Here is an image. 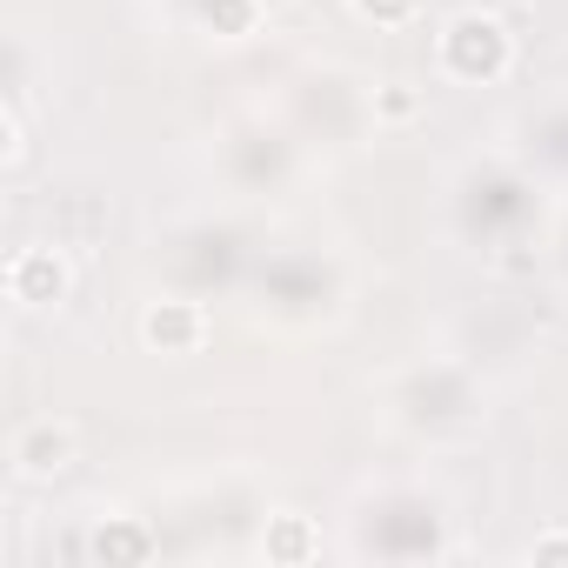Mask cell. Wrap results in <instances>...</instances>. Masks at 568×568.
<instances>
[{
	"label": "cell",
	"instance_id": "cell-1",
	"mask_svg": "<svg viewBox=\"0 0 568 568\" xmlns=\"http://www.w3.org/2000/svg\"><path fill=\"white\" fill-rule=\"evenodd\" d=\"M435 61H442L448 81L481 88V81H501V74H508V61H515V34H508L495 14H481V8H462V14L442 28Z\"/></svg>",
	"mask_w": 568,
	"mask_h": 568
},
{
	"label": "cell",
	"instance_id": "cell-2",
	"mask_svg": "<svg viewBox=\"0 0 568 568\" xmlns=\"http://www.w3.org/2000/svg\"><path fill=\"white\" fill-rule=\"evenodd\" d=\"M68 288H74V267L61 247H21L8 261V295L21 308H54V302H68Z\"/></svg>",
	"mask_w": 568,
	"mask_h": 568
},
{
	"label": "cell",
	"instance_id": "cell-3",
	"mask_svg": "<svg viewBox=\"0 0 568 568\" xmlns=\"http://www.w3.org/2000/svg\"><path fill=\"white\" fill-rule=\"evenodd\" d=\"M74 428L68 422H54V415H41V422H28L21 435H14V468L28 475V481H54V475H68L74 468Z\"/></svg>",
	"mask_w": 568,
	"mask_h": 568
},
{
	"label": "cell",
	"instance_id": "cell-4",
	"mask_svg": "<svg viewBox=\"0 0 568 568\" xmlns=\"http://www.w3.org/2000/svg\"><path fill=\"white\" fill-rule=\"evenodd\" d=\"M201 335H207V315L194 302H148L141 308V342L154 355H194Z\"/></svg>",
	"mask_w": 568,
	"mask_h": 568
},
{
	"label": "cell",
	"instance_id": "cell-5",
	"mask_svg": "<svg viewBox=\"0 0 568 568\" xmlns=\"http://www.w3.org/2000/svg\"><path fill=\"white\" fill-rule=\"evenodd\" d=\"M88 555H94V561H148V555H154V535H148L141 521H128V515H108V521L88 535Z\"/></svg>",
	"mask_w": 568,
	"mask_h": 568
},
{
	"label": "cell",
	"instance_id": "cell-6",
	"mask_svg": "<svg viewBox=\"0 0 568 568\" xmlns=\"http://www.w3.org/2000/svg\"><path fill=\"white\" fill-rule=\"evenodd\" d=\"M308 555H315L308 515H274L267 521V561H308Z\"/></svg>",
	"mask_w": 568,
	"mask_h": 568
},
{
	"label": "cell",
	"instance_id": "cell-7",
	"mask_svg": "<svg viewBox=\"0 0 568 568\" xmlns=\"http://www.w3.org/2000/svg\"><path fill=\"white\" fill-rule=\"evenodd\" d=\"M375 114H382V121H415V114H422V94H415L408 81H382V88H375Z\"/></svg>",
	"mask_w": 568,
	"mask_h": 568
},
{
	"label": "cell",
	"instance_id": "cell-8",
	"mask_svg": "<svg viewBox=\"0 0 568 568\" xmlns=\"http://www.w3.org/2000/svg\"><path fill=\"white\" fill-rule=\"evenodd\" d=\"M348 8H355L362 21H375V28H408L422 0H348Z\"/></svg>",
	"mask_w": 568,
	"mask_h": 568
},
{
	"label": "cell",
	"instance_id": "cell-9",
	"mask_svg": "<svg viewBox=\"0 0 568 568\" xmlns=\"http://www.w3.org/2000/svg\"><path fill=\"white\" fill-rule=\"evenodd\" d=\"M207 21H214V34H247L254 28V0H207Z\"/></svg>",
	"mask_w": 568,
	"mask_h": 568
},
{
	"label": "cell",
	"instance_id": "cell-10",
	"mask_svg": "<svg viewBox=\"0 0 568 568\" xmlns=\"http://www.w3.org/2000/svg\"><path fill=\"white\" fill-rule=\"evenodd\" d=\"M528 555H535V561H568V535H541Z\"/></svg>",
	"mask_w": 568,
	"mask_h": 568
}]
</instances>
